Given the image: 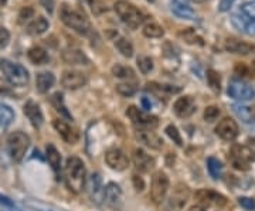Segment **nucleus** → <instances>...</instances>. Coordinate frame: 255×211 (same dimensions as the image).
I'll return each instance as SVG.
<instances>
[{
	"mask_svg": "<svg viewBox=\"0 0 255 211\" xmlns=\"http://www.w3.org/2000/svg\"><path fill=\"white\" fill-rule=\"evenodd\" d=\"M126 116L132 121L134 125L139 126L140 129H153L159 123L156 116L146 114L145 111H140L136 106H129L126 109Z\"/></svg>",
	"mask_w": 255,
	"mask_h": 211,
	"instance_id": "obj_9",
	"label": "nucleus"
},
{
	"mask_svg": "<svg viewBox=\"0 0 255 211\" xmlns=\"http://www.w3.org/2000/svg\"><path fill=\"white\" fill-rule=\"evenodd\" d=\"M115 12L128 27L131 29H137L143 21H145V15L134 6L132 3H128L125 0H119L115 3Z\"/></svg>",
	"mask_w": 255,
	"mask_h": 211,
	"instance_id": "obj_4",
	"label": "nucleus"
},
{
	"mask_svg": "<svg viewBox=\"0 0 255 211\" xmlns=\"http://www.w3.org/2000/svg\"><path fill=\"white\" fill-rule=\"evenodd\" d=\"M85 165L84 162L77 157L71 156L65 162V181L70 190L74 193H79L85 184Z\"/></svg>",
	"mask_w": 255,
	"mask_h": 211,
	"instance_id": "obj_1",
	"label": "nucleus"
},
{
	"mask_svg": "<svg viewBox=\"0 0 255 211\" xmlns=\"http://www.w3.org/2000/svg\"><path fill=\"white\" fill-rule=\"evenodd\" d=\"M7 145L12 159L20 163L30 148V137L24 132H13L7 139Z\"/></svg>",
	"mask_w": 255,
	"mask_h": 211,
	"instance_id": "obj_5",
	"label": "nucleus"
},
{
	"mask_svg": "<svg viewBox=\"0 0 255 211\" xmlns=\"http://www.w3.org/2000/svg\"><path fill=\"white\" fill-rule=\"evenodd\" d=\"M207 82H209L210 88L214 92H220V90H221V81H220V75H218L217 71H214V70H209L207 71Z\"/></svg>",
	"mask_w": 255,
	"mask_h": 211,
	"instance_id": "obj_39",
	"label": "nucleus"
},
{
	"mask_svg": "<svg viewBox=\"0 0 255 211\" xmlns=\"http://www.w3.org/2000/svg\"><path fill=\"white\" fill-rule=\"evenodd\" d=\"M218 116H220V108H217L214 105L206 108V111H204V121L206 122H214Z\"/></svg>",
	"mask_w": 255,
	"mask_h": 211,
	"instance_id": "obj_43",
	"label": "nucleus"
},
{
	"mask_svg": "<svg viewBox=\"0 0 255 211\" xmlns=\"http://www.w3.org/2000/svg\"><path fill=\"white\" fill-rule=\"evenodd\" d=\"M254 114H255V106H254Z\"/></svg>",
	"mask_w": 255,
	"mask_h": 211,
	"instance_id": "obj_59",
	"label": "nucleus"
},
{
	"mask_svg": "<svg viewBox=\"0 0 255 211\" xmlns=\"http://www.w3.org/2000/svg\"><path fill=\"white\" fill-rule=\"evenodd\" d=\"M61 84L67 90H78L87 84V77L77 70H68L62 73Z\"/></svg>",
	"mask_w": 255,
	"mask_h": 211,
	"instance_id": "obj_15",
	"label": "nucleus"
},
{
	"mask_svg": "<svg viewBox=\"0 0 255 211\" xmlns=\"http://www.w3.org/2000/svg\"><path fill=\"white\" fill-rule=\"evenodd\" d=\"M0 70L3 73V75L6 77V79L16 87H23L29 84V71L26 70V67L20 65L17 62H13L10 60L1 58L0 60Z\"/></svg>",
	"mask_w": 255,
	"mask_h": 211,
	"instance_id": "obj_3",
	"label": "nucleus"
},
{
	"mask_svg": "<svg viewBox=\"0 0 255 211\" xmlns=\"http://www.w3.org/2000/svg\"><path fill=\"white\" fill-rule=\"evenodd\" d=\"M112 75L117 78H123V79H135L134 70L122 64H117L112 67Z\"/></svg>",
	"mask_w": 255,
	"mask_h": 211,
	"instance_id": "obj_34",
	"label": "nucleus"
},
{
	"mask_svg": "<svg viewBox=\"0 0 255 211\" xmlns=\"http://www.w3.org/2000/svg\"><path fill=\"white\" fill-rule=\"evenodd\" d=\"M234 1L236 0H220V4H218V10L220 12H228L231 7H233V4H234Z\"/></svg>",
	"mask_w": 255,
	"mask_h": 211,
	"instance_id": "obj_48",
	"label": "nucleus"
},
{
	"mask_svg": "<svg viewBox=\"0 0 255 211\" xmlns=\"http://www.w3.org/2000/svg\"><path fill=\"white\" fill-rule=\"evenodd\" d=\"M173 109L179 118H189L196 112V102L192 96H181L176 99Z\"/></svg>",
	"mask_w": 255,
	"mask_h": 211,
	"instance_id": "obj_18",
	"label": "nucleus"
},
{
	"mask_svg": "<svg viewBox=\"0 0 255 211\" xmlns=\"http://www.w3.org/2000/svg\"><path fill=\"white\" fill-rule=\"evenodd\" d=\"M189 198H190V189L186 184L179 183L175 186L173 192H172L169 200H167V210L181 211L183 207L187 204Z\"/></svg>",
	"mask_w": 255,
	"mask_h": 211,
	"instance_id": "obj_10",
	"label": "nucleus"
},
{
	"mask_svg": "<svg viewBox=\"0 0 255 211\" xmlns=\"http://www.w3.org/2000/svg\"><path fill=\"white\" fill-rule=\"evenodd\" d=\"M137 67L142 74H149L153 70V61L148 56H140L137 57Z\"/></svg>",
	"mask_w": 255,
	"mask_h": 211,
	"instance_id": "obj_40",
	"label": "nucleus"
},
{
	"mask_svg": "<svg viewBox=\"0 0 255 211\" xmlns=\"http://www.w3.org/2000/svg\"><path fill=\"white\" fill-rule=\"evenodd\" d=\"M45 157L50 163V166L53 167V170L56 173L60 172V166H61V154L57 151V148L51 143L47 145L45 148Z\"/></svg>",
	"mask_w": 255,
	"mask_h": 211,
	"instance_id": "obj_28",
	"label": "nucleus"
},
{
	"mask_svg": "<svg viewBox=\"0 0 255 211\" xmlns=\"http://www.w3.org/2000/svg\"><path fill=\"white\" fill-rule=\"evenodd\" d=\"M33 15H34V10H33L31 7H23V9L20 10L19 23L20 24H24L26 21H29V19L33 17Z\"/></svg>",
	"mask_w": 255,
	"mask_h": 211,
	"instance_id": "obj_44",
	"label": "nucleus"
},
{
	"mask_svg": "<svg viewBox=\"0 0 255 211\" xmlns=\"http://www.w3.org/2000/svg\"><path fill=\"white\" fill-rule=\"evenodd\" d=\"M85 189L87 193L90 196V198L92 201H95L97 204H101L102 200H104V186H102V177L99 173H92L88 180H87V184H85Z\"/></svg>",
	"mask_w": 255,
	"mask_h": 211,
	"instance_id": "obj_13",
	"label": "nucleus"
},
{
	"mask_svg": "<svg viewBox=\"0 0 255 211\" xmlns=\"http://www.w3.org/2000/svg\"><path fill=\"white\" fill-rule=\"evenodd\" d=\"M148 1H150V3H153V1H155V0H148Z\"/></svg>",
	"mask_w": 255,
	"mask_h": 211,
	"instance_id": "obj_58",
	"label": "nucleus"
},
{
	"mask_svg": "<svg viewBox=\"0 0 255 211\" xmlns=\"http://www.w3.org/2000/svg\"><path fill=\"white\" fill-rule=\"evenodd\" d=\"M228 159L231 160L233 166L237 170H248L250 169V163L253 159V151L248 149L247 146H233Z\"/></svg>",
	"mask_w": 255,
	"mask_h": 211,
	"instance_id": "obj_11",
	"label": "nucleus"
},
{
	"mask_svg": "<svg viewBox=\"0 0 255 211\" xmlns=\"http://www.w3.org/2000/svg\"><path fill=\"white\" fill-rule=\"evenodd\" d=\"M253 71H254V73H255V60H254V61H253Z\"/></svg>",
	"mask_w": 255,
	"mask_h": 211,
	"instance_id": "obj_56",
	"label": "nucleus"
},
{
	"mask_svg": "<svg viewBox=\"0 0 255 211\" xmlns=\"http://www.w3.org/2000/svg\"><path fill=\"white\" fill-rule=\"evenodd\" d=\"M238 125L234 119L231 118H224L223 121L218 122V125L216 126V134L223 139V140H227V142H231L234 140L237 136H238Z\"/></svg>",
	"mask_w": 255,
	"mask_h": 211,
	"instance_id": "obj_14",
	"label": "nucleus"
},
{
	"mask_svg": "<svg viewBox=\"0 0 255 211\" xmlns=\"http://www.w3.org/2000/svg\"><path fill=\"white\" fill-rule=\"evenodd\" d=\"M40 3L43 4V7H44L48 13H53V10H54V4H56L54 0H40Z\"/></svg>",
	"mask_w": 255,
	"mask_h": 211,
	"instance_id": "obj_49",
	"label": "nucleus"
},
{
	"mask_svg": "<svg viewBox=\"0 0 255 211\" xmlns=\"http://www.w3.org/2000/svg\"><path fill=\"white\" fill-rule=\"evenodd\" d=\"M165 34V30L157 23H148L143 27V36L149 39H159Z\"/></svg>",
	"mask_w": 255,
	"mask_h": 211,
	"instance_id": "obj_35",
	"label": "nucleus"
},
{
	"mask_svg": "<svg viewBox=\"0 0 255 211\" xmlns=\"http://www.w3.org/2000/svg\"><path fill=\"white\" fill-rule=\"evenodd\" d=\"M62 60L65 64L70 65H87L90 64L88 57L84 54V51H81L78 48H67L62 53Z\"/></svg>",
	"mask_w": 255,
	"mask_h": 211,
	"instance_id": "obj_24",
	"label": "nucleus"
},
{
	"mask_svg": "<svg viewBox=\"0 0 255 211\" xmlns=\"http://www.w3.org/2000/svg\"><path fill=\"white\" fill-rule=\"evenodd\" d=\"M240 15H242L245 19L255 21V0L242 3L240 7Z\"/></svg>",
	"mask_w": 255,
	"mask_h": 211,
	"instance_id": "obj_38",
	"label": "nucleus"
},
{
	"mask_svg": "<svg viewBox=\"0 0 255 211\" xmlns=\"http://www.w3.org/2000/svg\"><path fill=\"white\" fill-rule=\"evenodd\" d=\"M135 136H136V139L140 143L146 145V146L150 148V149L159 151V149L163 148V140H162V137L157 136L155 132H152L150 129H137L136 132H135Z\"/></svg>",
	"mask_w": 255,
	"mask_h": 211,
	"instance_id": "obj_16",
	"label": "nucleus"
},
{
	"mask_svg": "<svg viewBox=\"0 0 255 211\" xmlns=\"http://www.w3.org/2000/svg\"><path fill=\"white\" fill-rule=\"evenodd\" d=\"M134 184H135L137 192H142L143 187H145V183H143V180L139 176H134Z\"/></svg>",
	"mask_w": 255,
	"mask_h": 211,
	"instance_id": "obj_50",
	"label": "nucleus"
},
{
	"mask_svg": "<svg viewBox=\"0 0 255 211\" xmlns=\"http://www.w3.org/2000/svg\"><path fill=\"white\" fill-rule=\"evenodd\" d=\"M233 112L236 114V116L242 121L244 123H251L255 121V114H254V108L253 106H247V105H233L231 106Z\"/></svg>",
	"mask_w": 255,
	"mask_h": 211,
	"instance_id": "obj_27",
	"label": "nucleus"
},
{
	"mask_svg": "<svg viewBox=\"0 0 255 211\" xmlns=\"http://www.w3.org/2000/svg\"><path fill=\"white\" fill-rule=\"evenodd\" d=\"M104 200L108 206L119 209L122 204V190L117 183H108L104 189Z\"/></svg>",
	"mask_w": 255,
	"mask_h": 211,
	"instance_id": "obj_19",
	"label": "nucleus"
},
{
	"mask_svg": "<svg viewBox=\"0 0 255 211\" xmlns=\"http://www.w3.org/2000/svg\"><path fill=\"white\" fill-rule=\"evenodd\" d=\"M47 30H48V21L43 16H39L37 19L33 20L27 27V31L31 36H40V34L45 33Z\"/></svg>",
	"mask_w": 255,
	"mask_h": 211,
	"instance_id": "obj_29",
	"label": "nucleus"
},
{
	"mask_svg": "<svg viewBox=\"0 0 255 211\" xmlns=\"http://www.w3.org/2000/svg\"><path fill=\"white\" fill-rule=\"evenodd\" d=\"M105 162H106V165L112 170H117V172H123L129 166L128 156L119 148H112V149L106 151V153H105Z\"/></svg>",
	"mask_w": 255,
	"mask_h": 211,
	"instance_id": "obj_12",
	"label": "nucleus"
},
{
	"mask_svg": "<svg viewBox=\"0 0 255 211\" xmlns=\"http://www.w3.org/2000/svg\"><path fill=\"white\" fill-rule=\"evenodd\" d=\"M54 82H56V77L53 73H40L36 78V88L40 94H45L54 85Z\"/></svg>",
	"mask_w": 255,
	"mask_h": 211,
	"instance_id": "obj_26",
	"label": "nucleus"
},
{
	"mask_svg": "<svg viewBox=\"0 0 255 211\" xmlns=\"http://www.w3.org/2000/svg\"><path fill=\"white\" fill-rule=\"evenodd\" d=\"M227 94L230 98L240 101V102H247L255 98V90L253 85L247 84L242 79L233 78L228 82V88H227Z\"/></svg>",
	"mask_w": 255,
	"mask_h": 211,
	"instance_id": "obj_6",
	"label": "nucleus"
},
{
	"mask_svg": "<svg viewBox=\"0 0 255 211\" xmlns=\"http://www.w3.org/2000/svg\"><path fill=\"white\" fill-rule=\"evenodd\" d=\"M192 1H195V3H204V1H207V0H192Z\"/></svg>",
	"mask_w": 255,
	"mask_h": 211,
	"instance_id": "obj_54",
	"label": "nucleus"
},
{
	"mask_svg": "<svg viewBox=\"0 0 255 211\" xmlns=\"http://www.w3.org/2000/svg\"><path fill=\"white\" fill-rule=\"evenodd\" d=\"M23 112L24 115L29 118V121L31 122V125L34 128H40L43 125V121H44V116H43V112L40 109L39 104H36L34 101L29 99L24 106H23Z\"/></svg>",
	"mask_w": 255,
	"mask_h": 211,
	"instance_id": "obj_20",
	"label": "nucleus"
},
{
	"mask_svg": "<svg viewBox=\"0 0 255 211\" xmlns=\"http://www.w3.org/2000/svg\"><path fill=\"white\" fill-rule=\"evenodd\" d=\"M155 163H156L155 159L150 154L146 153L143 149L137 148L134 151V165L139 172H150L155 167Z\"/></svg>",
	"mask_w": 255,
	"mask_h": 211,
	"instance_id": "obj_17",
	"label": "nucleus"
},
{
	"mask_svg": "<svg viewBox=\"0 0 255 211\" xmlns=\"http://www.w3.org/2000/svg\"><path fill=\"white\" fill-rule=\"evenodd\" d=\"M238 203L242 209L245 210H254L255 209V200L254 198H250V197H240L238 198Z\"/></svg>",
	"mask_w": 255,
	"mask_h": 211,
	"instance_id": "obj_45",
	"label": "nucleus"
},
{
	"mask_svg": "<svg viewBox=\"0 0 255 211\" xmlns=\"http://www.w3.org/2000/svg\"><path fill=\"white\" fill-rule=\"evenodd\" d=\"M179 37L184 40L187 44H193V45H204V40L201 39L198 34L196 33V30L193 29H186V30H181L179 33Z\"/></svg>",
	"mask_w": 255,
	"mask_h": 211,
	"instance_id": "obj_31",
	"label": "nucleus"
},
{
	"mask_svg": "<svg viewBox=\"0 0 255 211\" xmlns=\"http://www.w3.org/2000/svg\"><path fill=\"white\" fill-rule=\"evenodd\" d=\"M231 23L237 30H240V31H242L248 36H255V21L245 19L242 15L238 13V15H234L231 17Z\"/></svg>",
	"mask_w": 255,
	"mask_h": 211,
	"instance_id": "obj_25",
	"label": "nucleus"
},
{
	"mask_svg": "<svg viewBox=\"0 0 255 211\" xmlns=\"http://www.w3.org/2000/svg\"><path fill=\"white\" fill-rule=\"evenodd\" d=\"M140 102H142V106H143V109L149 111V109L152 108V104H150V101H149V98H148V96H143V98L140 99Z\"/></svg>",
	"mask_w": 255,
	"mask_h": 211,
	"instance_id": "obj_52",
	"label": "nucleus"
},
{
	"mask_svg": "<svg viewBox=\"0 0 255 211\" xmlns=\"http://www.w3.org/2000/svg\"><path fill=\"white\" fill-rule=\"evenodd\" d=\"M0 204L1 206H7V207H13V201L6 197V196H0Z\"/></svg>",
	"mask_w": 255,
	"mask_h": 211,
	"instance_id": "obj_51",
	"label": "nucleus"
},
{
	"mask_svg": "<svg viewBox=\"0 0 255 211\" xmlns=\"http://www.w3.org/2000/svg\"><path fill=\"white\" fill-rule=\"evenodd\" d=\"M169 177L166 176V173L156 172L152 177V184H150V198L155 204H162V201L165 200L167 190H169Z\"/></svg>",
	"mask_w": 255,
	"mask_h": 211,
	"instance_id": "obj_7",
	"label": "nucleus"
},
{
	"mask_svg": "<svg viewBox=\"0 0 255 211\" xmlns=\"http://www.w3.org/2000/svg\"><path fill=\"white\" fill-rule=\"evenodd\" d=\"M12 87L9 85L7 81H4L3 78H0V95H12Z\"/></svg>",
	"mask_w": 255,
	"mask_h": 211,
	"instance_id": "obj_47",
	"label": "nucleus"
},
{
	"mask_svg": "<svg viewBox=\"0 0 255 211\" xmlns=\"http://www.w3.org/2000/svg\"><path fill=\"white\" fill-rule=\"evenodd\" d=\"M51 104H53V105H54V108H56L59 112H61V114L65 116L67 119H71V121H73V116H71V114L67 111V106L64 105V101H62V94L56 92L54 95L51 96Z\"/></svg>",
	"mask_w": 255,
	"mask_h": 211,
	"instance_id": "obj_37",
	"label": "nucleus"
},
{
	"mask_svg": "<svg viewBox=\"0 0 255 211\" xmlns=\"http://www.w3.org/2000/svg\"><path fill=\"white\" fill-rule=\"evenodd\" d=\"M169 3H170V10L179 19L192 20L196 17V12L183 0H169Z\"/></svg>",
	"mask_w": 255,
	"mask_h": 211,
	"instance_id": "obj_22",
	"label": "nucleus"
},
{
	"mask_svg": "<svg viewBox=\"0 0 255 211\" xmlns=\"http://www.w3.org/2000/svg\"><path fill=\"white\" fill-rule=\"evenodd\" d=\"M27 57L29 60L36 64V65H41V64H45L48 61V54L44 48L41 47H31L27 53Z\"/></svg>",
	"mask_w": 255,
	"mask_h": 211,
	"instance_id": "obj_30",
	"label": "nucleus"
},
{
	"mask_svg": "<svg viewBox=\"0 0 255 211\" xmlns=\"http://www.w3.org/2000/svg\"><path fill=\"white\" fill-rule=\"evenodd\" d=\"M115 47L118 48V51L126 58H131L134 56V45L131 44V41L125 37H120L115 41Z\"/></svg>",
	"mask_w": 255,
	"mask_h": 211,
	"instance_id": "obj_33",
	"label": "nucleus"
},
{
	"mask_svg": "<svg viewBox=\"0 0 255 211\" xmlns=\"http://www.w3.org/2000/svg\"><path fill=\"white\" fill-rule=\"evenodd\" d=\"M197 204L203 206L204 209L207 207H224L227 204V198L220 194V193L214 192V190H209V189H200L197 190L195 194Z\"/></svg>",
	"mask_w": 255,
	"mask_h": 211,
	"instance_id": "obj_8",
	"label": "nucleus"
},
{
	"mask_svg": "<svg viewBox=\"0 0 255 211\" xmlns=\"http://www.w3.org/2000/svg\"><path fill=\"white\" fill-rule=\"evenodd\" d=\"M167 136L173 140V143H176L177 146H183V139H181V135L179 132V129H177L175 125H169L167 128H166V131H165Z\"/></svg>",
	"mask_w": 255,
	"mask_h": 211,
	"instance_id": "obj_42",
	"label": "nucleus"
},
{
	"mask_svg": "<svg viewBox=\"0 0 255 211\" xmlns=\"http://www.w3.org/2000/svg\"><path fill=\"white\" fill-rule=\"evenodd\" d=\"M10 41V33L7 29L0 27V48H4Z\"/></svg>",
	"mask_w": 255,
	"mask_h": 211,
	"instance_id": "obj_46",
	"label": "nucleus"
},
{
	"mask_svg": "<svg viewBox=\"0 0 255 211\" xmlns=\"http://www.w3.org/2000/svg\"><path fill=\"white\" fill-rule=\"evenodd\" d=\"M60 17L67 27L73 29L74 31H77L79 34H82V36L92 34L91 23L78 10H74V9L68 7L67 4H64L60 10Z\"/></svg>",
	"mask_w": 255,
	"mask_h": 211,
	"instance_id": "obj_2",
	"label": "nucleus"
},
{
	"mask_svg": "<svg viewBox=\"0 0 255 211\" xmlns=\"http://www.w3.org/2000/svg\"><path fill=\"white\" fill-rule=\"evenodd\" d=\"M225 50L228 53H233V54L247 56V54H251L254 51L255 45L250 44V43H245V41H241V40L228 39L225 41Z\"/></svg>",
	"mask_w": 255,
	"mask_h": 211,
	"instance_id": "obj_23",
	"label": "nucleus"
},
{
	"mask_svg": "<svg viewBox=\"0 0 255 211\" xmlns=\"http://www.w3.org/2000/svg\"><path fill=\"white\" fill-rule=\"evenodd\" d=\"M6 1H7V0H0V6H1V4H4Z\"/></svg>",
	"mask_w": 255,
	"mask_h": 211,
	"instance_id": "obj_55",
	"label": "nucleus"
},
{
	"mask_svg": "<svg viewBox=\"0 0 255 211\" xmlns=\"http://www.w3.org/2000/svg\"><path fill=\"white\" fill-rule=\"evenodd\" d=\"M117 92L122 96H132L136 94V87L134 84H129V82L118 84L117 85Z\"/></svg>",
	"mask_w": 255,
	"mask_h": 211,
	"instance_id": "obj_41",
	"label": "nucleus"
},
{
	"mask_svg": "<svg viewBox=\"0 0 255 211\" xmlns=\"http://www.w3.org/2000/svg\"><path fill=\"white\" fill-rule=\"evenodd\" d=\"M53 126H54V129L59 132V135L67 142V143H70V145H74V143H77L79 139L78 134L75 132V129H73L67 122H64V121H61V119H56L54 122H53Z\"/></svg>",
	"mask_w": 255,
	"mask_h": 211,
	"instance_id": "obj_21",
	"label": "nucleus"
},
{
	"mask_svg": "<svg viewBox=\"0 0 255 211\" xmlns=\"http://www.w3.org/2000/svg\"><path fill=\"white\" fill-rule=\"evenodd\" d=\"M13 121H15L13 109L9 105L0 102V126H9Z\"/></svg>",
	"mask_w": 255,
	"mask_h": 211,
	"instance_id": "obj_32",
	"label": "nucleus"
},
{
	"mask_svg": "<svg viewBox=\"0 0 255 211\" xmlns=\"http://www.w3.org/2000/svg\"><path fill=\"white\" fill-rule=\"evenodd\" d=\"M189 211H207V209H204L203 206H198V204H196V206H193V207H192Z\"/></svg>",
	"mask_w": 255,
	"mask_h": 211,
	"instance_id": "obj_53",
	"label": "nucleus"
},
{
	"mask_svg": "<svg viewBox=\"0 0 255 211\" xmlns=\"http://www.w3.org/2000/svg\"><path fill=\"white\" fill-rule=\"evenodd\" d=\"M207 169H209L210 176H211L214 180L221 177L223 165H221V162H220L218 159H216V157H209V160H207Z\"/></svg>",
	"mask_w": 255,
	"mask_h": 211,
	"instance_id": "obj_36",
	"label": "nucleus"
},
{
	"mask_svg": "<svg viewBox=\"0 0 255 211\" xmlns=\"http://www.w3.org/2000/svg\"><path fill=\"white\" fill-rule=\"evenodd\" d=\"M251 131H254V134H255V125L253 126V128H251Z\"/></svg>",
	"mask_w": 255,
	"mask_h": 211,
	"instance_id": "obj_57",
	"label": "nucleus"
}]
</instances>
